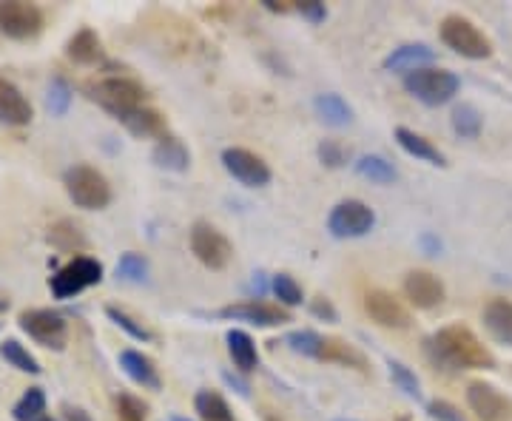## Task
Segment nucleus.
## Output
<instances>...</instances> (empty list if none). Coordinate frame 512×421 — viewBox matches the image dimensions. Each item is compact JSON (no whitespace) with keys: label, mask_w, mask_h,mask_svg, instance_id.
<instances>
[{"label":"nucleus","mask_w":512,"mask_h":421,"mask_svg":"<svg viewBox=\"0 0 512 421\" xmlns=\"http://www.w3.org/2000/svg\"><path fill=\"white\" fill-rule=\"evenodd\" d=\"M427 353L433 362L447 370H493L495 356L478 339L476 333L464 325H447L436 330L427 339Z\"/></svg>","instance_id":"obj_1"},{"label":"nucleus","mask_w":512,"mask_h":421,"mask_svg":"<svg viewBox=\"0 0 512 421\" xmlns=\"http://www.w3.org/2000/svg\"><path fill=\"white\" fill-rule=\"evenodd\" d=\"M63 185L69 200L83 208V211H103L111 202V185L103 171H97L92 165H72L63 174Z\"/></svg>","instance_id":"obj_2"},{"label":"nucleus","mask_w":512,"mask_h":421,"mask_svg":"<svg viewBox=\"0 0 512 421\" xmlns=\"http://www.w3.org/2000/svg\"><path fill=\"white\" fill-rule=\"evenodd\" d=\"M86 92L94 103H100L103 109L111 111L117 120H123L134 109H140L146 100V89L131 77H103L97 83H89Z\"/></svg>","instance_id":"obj_3"},{"label":"nucleus","mask_w":512,"mask_h":421,"mask_svg":"<svg viewBox=\"0 0 512 421\" xmlns=\"http://www.w3.org/2000/svg\"><path fill=\"white\" fill-rule=\"evenodd\" d=\"M404 89L410 97H416L419 103L430 106V109H439L444 103H450L461 89V80L458 74L439 69V66H427L419 72L407 74L404 77Z\"/></svg>","instance_id":"obj_4"},{"label":"nucleus","mask_w":512,"mask_h":421,"mask_svg":"<svg viewBox=\"0 0 512 421\" xmlns=\"http://www.w3.org/2000/svg\"><path fill=\"white\" fill-rule=\"evenodd\" d=\"M441 40L447 49L467 60H487L493 55V40L478 29L473 20L461 15H447L441 20Z\"/></svg>","instance_id":"obj_5"},{"label":"nucleus","mask_w":512,"mask_h":421,"mask_svg":"<svg viewBox=\"0 0 512 421\" xmlns=\"http://www.w3.org/2000/svg\"><path fill=\"white\" fill-rule=\"evenodd\" d=\"M376 214L362 200H342L328 214V231L336 239H362L373 231Z\"/></svg>","instance_id":"obj_6"},{"label":"nucleus","mask_w":512,"mask_h":421,"mask_svg":"<svg viewBox=\"0 0 512 421\" xmlns=\"http://www.w3.org/2000/svg\"><path fill=\"white\" fill-rule=\"evenodd\" d=\"M103 282V265L92 257H74L66 268H60L52 279L49 288L55 293V299H72L77 293H83L92 285Z\"/></svg>","instance_id":"obj_7"},{"label":"nucleus","mask_w":512,"mask_h":421,"mask_svg":"<svg viewBox=\"0 0 512 421\" xmlns=\"http://www.w3.org/2000/svg\"><path fill=\"white\" fill-rule=\"evenodd\" d=\"M188 242H191V254L200 259L205 268H211V271L228 268V262L234 259V245L228 242V237L222 231H217L208 222H197L191 228Z\"/></svg>","instance_id":"obj_8"},{"label":"nucleus","mask_w":512,"mask_h":421,"mask_svg":"<svg viewBox=\"0 0 512 421\" xmlns=\"http://www.w3.org/2000/svg\"><path fill=\"white\" fill-rule=\"evenodd\" d=\"M20 330L35 339L37 345L43 348H66V333H69V325L66 319L55 311H46V308H32V311L20 313Z\"/></svg>","instance_id":"obj_9"},{"label":"nucleus","mask_w":512,"mask_h":421,"mask_svg":"<svg viewBox=\"0 0 512 421\" xmlns=\"http://www.w3.org/2000/svg\"><path fill=\"white\" fill-rule=\"evenodd\" d=\"M43 12L26 0H6L0 3V32L12 40H32L43 32Z\"/></svg>","instance_id":"obj_10"},{"label":"nucleus","mask_w":512,"mask_h":421,"mask_svg":"<svg viewBox=\"0 0 512 421\" xmlns=\"http://www.w3.org/2000/svg\"><path fill=\"white\" fill-rule=\"evenodd\" d=\"M222 168L245 188H265L274 177L268 163L248 148H225L222 151Z\"/></svg>","instance_id":"obj_11"},{"label":"nucleus","mask_w":512,"mask_h":421,"mask_svg":"<svg viewBox=\"0 0 512 421\" xmlns=\"http://www.w3.org/2000/svg\"><path fill=\"white\" fill-rule=\"evenodd\" d=\"M365 313L379 325L387 330H407L410 328V311L404 308L402 302L393 296V293L382 291V288H373L365 293Z\"/></svg>","instance_id":"obj_12"},{"label":"nucleus","mask_w":512,"mask_h":421,"mask_svg":"<svg viewBox=\"0 0 512 421\" xmlns=\"http://www.w3.org/2000/svg\"><path fill=\"white\" fill-rule=\"evenodd\" d=\"M222 319H234V322H248L256 328H276L291 322V316L279 305H268V302H239V305H228L220 311Z\"/></svg>","instance_id":"obj_13"},{"label":"nucleus","mask_w":512,"mask_h":421,"mask_svg":"<svg viewBox=\"0 0 512 421\" xmlns=\"http://www.w3.org/2000/svg\"><path fill=\"white\" fill-rule=\"evenodd\" d=\"M404 296L410 299L413 308L433 311L444 302V282L430 271H410L404 276Z\"/></svg>","instance_id":"obj_14"},{"label":"nucleus","mask_w":512,"mask_h":421,"mask_svg":"<svg viewBox=\"0 0 512 421\" xmlns=\"http://www.w3.org/2000/svg\"><path fill=\"white\" fill-rule=\"evenodd\" d=\"M467 404L476 413L478 421H504L510 416V404L507 399L487 382H473L467 387Z\"/></svg>","instance_id":"obj_15"},{"label":"nucleus","mask_w":512,"mask_h":421,"mask_svg":"<svg viewBox=\"0 0 512 421\" xmlns=\"http://www.w3.org/2000/svg\"><path fill=\"white\" fill-rule=\"evenodd\" d=\"M32 103L18 86L0 77V123L3 126H29L32 123Z\"/></svg>","instance_id":"obj_16"},{"label":"nucleus","mask_w":512,"mask_h":421,"mask_svg":"<svg viewBox=\"0 0 512 421\" xmlns=\"http://www.w3.org/2000/svg\"><path fill=\"white\" fill-rule=\"evenodd\" d=\"M436 60V52L427 43H404L399 49H393L390 55L384 57V69L396 74H413L419 69H427Z\"/></svg>","instance_id":"obj_17"},{"label":"nucleus","mask_w":512,"mask_h":421,"mask_svg":"<svg viewBox=\"0 0 512 421\" xmlns=\"http://www.w3.org/2000/svg\"><path fill=\"white\" fill-rule=\"evenodd\" d=\"M120 367H123V373L134 385L146 387V390H160V385H163L157 367H154V362L148 359L143 350H120Z\"/></svg>","instance_id":"obj_18"},{"label":"nucleus","mask_w":512,"mask_h":421,"mask_svg":"<svg viewBox=\"0 0 512 421\" xmlns=\"http://www.w3.org/2000/svg\"><path fill=\"white\" fill-rule=\"evenodd\" d=\"M151 160H154L157 168H163V171L183 174V171H188V165H191V151L185 148V143L180 137L163 134V137L157 140L154 151H151Z\"/></svg>","instance_id":"obj_19"},{"label":"nucleus","mask_w":512,"mask_h":421,"mask_svg":"<svg viewBox=\"0 0 512 421\" xmlns=\"http://www.w3.org/2000/svg\"><path fill=\"white\" fill-rule=\"evenodd\" d=\"M313 111H316V117L325 126H330V129H345V126L353 123V106H350L342 94H316L313 97Z\"/></svg>","instance_id":"obj_20"},{"label":"nucleus","mask_w":512,"mask_h":421,"mask_svg":"<svg viewBox=\"0 0 512 421\" xmlns=\"http://www.w3.org/2000/svg\"><path fill=\"white\" fill-rule=\"evenodd\" d=\"M484 328L493 333L501 345L512 348V302L510 299H490L484 305Z\"/></svg>","instance_id":"obj_21"},{"label":"nucleus","mask_w":512,"mask_h":421,"mask_svg":"<svg viewBox=\"0 0 512 421\" xmlns=\"http://www.w3.org/2000/svg\"><path fill=\"white\" fill-rule=\"evenodd\" d=\"M396 143H399L410 157L421 160V163H430V165H436V168H444V165H447V157L441 154L439 148L433 146L427 137L416 134L413 129H404V126H399V129H396Z\"/></svg>","instance_id":"obj_22"},{"label":"nucleus","mask_w":512,"mask_h":421,"mask_svg":"<svg viewBox=\"0 0 512 421\" xmlns=\"http://www.w3.org/2000/svg\"><path fill=\"white\" fill-rule=\"evenodd\" d=\"M225 342H228V353H231L239 373H254L256 367H259V350H256V342L251 339V333L239 328L228 330Z\"/></svg>","instance_id":"obj_23"},{"label":"nucleus","mask_w":512,"mask_h":421,"mask_svg":"<svg viewBox=\"0 0 512 421\" xmlns=\"http://www.w3.org/2000/svg\"><path fill=\"white\" fill-rule=\"evenodd\" d=\"M120 123L126 126L128 134H134V137H140V140H148V137H157V140H160L165 134L163 114L154 109H146V106H140V109H134L131 114H126Z\"/></svg>","instance_id":"obj_24"},{"label":"nucleus","mask_w":512,"mask_h":421,"mask_svg":"<svg viewBox=\"0 0 512 421\" xmlns=\"http://www.w3.org/2000/svg\"><path fill=\"white\" fill-rule=\"evenodd\" d=\"M356 174L367 180V183H376V185H393L399 180V171H396V165L390 163L387 157L382 154H362L356 163Z\"/></svg>","instance_id":"obj_25"},{"label":"nucleus","mask_w":512,"mask_h":421,"mask_svg":"<svg viewBox=\"0 0 512 421\" xmlns=\"http://www.w3.org/2000/svg\"><path fill=\"white\" fill-rule=\"evenodd\" d=\"M66 55H69V60H74L77 66H94L97 60H103V43H100V37L94 35L92 29H80V32L69 40Z\"/></svg>","instance_id":"obj_26"},{"label":"nucleus","mask_w":512,"mask_h":421,"mask_svg":"<svg viewBox=\"0 0 512 421\" xmlns=\"http://www.w3.org/2000/svg\"><path fill=\"white\" fill-rule=\"evenodd\" d=\"M319 362H336V365H345V367H356V370H367L365 356L359 353V350L348 345V342H342V339H325V345H322V356H319Z\"/></svg>","instance_id":"obj_27"},{"label":"nucleus","mask_w":512,"mask_h":421,"mask_svg":"<svg viewBox=\"0 0 512 421\" xmlns=\"http://www.w3.org/2000/svg\"><path fill=\"white\" fill-rule=\"evenodd\" d=\"M194 410H197L200 421H234L228 402L214 390H200L194 396Z\"/></svg>","instance_id":"obj_28"},{"label":"nucleus","mask_w":512,"mask_h":421,"mask_svg":"<svg viewBox=\"0 0 512 421\" xmlns=\"http://www.w3.org/2000/svg\"><path fill=\"white\" fill-rule=\"evenodd\" d=\"M450 123H453V131L461 140H476L478 134H481V126H484V117H481V111L473 103H461V106L453 109Z\"/></svg>","instance_id":"obj_29"},{"label":"nucleus","mask_w":512,"mask_h":421,"mask_svg":"<svg viewBox=\"0 0 512 421\" xmlns=\"http://www.w3.org/2000/svg\"><path fill=\"white\" fill-rule=\"evenodd\" d=\"M0 359H3L9 367L20 370V373H32V376L40 373V362H37L29 350L20 345L18 339H6V342L0 345Z\"/></svg>","instance_id":"obj_30"},{"label":"nucleus","mask_w":512,"mask_h":421,"mask_svg":"<svg viewBox=\"0 0 512 421\" xmlns=\"http://www.w3.org/2000/svg\"><path fill=\"white\" fill-rule=\"evenodd\" d=\"M43 413H46V393H43V387H29L18 399V404L12 407V419L15 421H37L43 419Z\"/></svg>","instance_id":"obj_31"},{"label":"nucleus","mask_w":512,"mask_h":421,"mask_svg":"<svg viewBox=\"0 0 512 421\" xmlns=\"http://www.w3.org/2000/svg\"><path fill=\"white\" fill-rule=\"evenodd\" d=\"M285 345L299 353V356H308V359H319L322 356V345H325V336H319L316 330H291L285 336Z\"/></svg>","instance_id":"obj_32"},{"label":"nucleus","mask_w":512,"mask_h":421,"mask_svg":"<svg viewBox=\"0 0 512 421\" xmlns=\"http://www.w3.org/2000/svg\"><path fill=\"white\" fill-rule=\"evenodd\" d=\"M271 291L279 299V308H299L305 302V293L291 274H276L271 279Z\"/></svg>","instance_id":"obj_33"},{"label":"nucleus","mask_w":512,"mask_h":421,"mask_svg":"<svg viewBox=\"0 0 512 421\" xmlns=\"http://www.w3.org/2000/svg\"><path fill=\"white\" fill-rule=\"evenodd\" d=\"M72 100V86H69L63 77H55V80L49 83V89H46V109H49V114H52V117H63L66 111L72 109Z\"/></svg>","instance_id":"obj_34"},{"label":"nucleus","mask_w":512,"mask_h":421,"mask_svg":"<svg viewBox=\"0 0 512 421\" xmlns=\"http://www.w3.org/2000/svg\"><path fill=\"white\" fill-rule=\"evenodd\" d=\"M117 279L123 282H146L148 279V259L137 251H128L117 262Z\"/></svg>","instance_id":"obj_35"},{"label":"nucleus","mask_w":512,"mask_h":421,"mask_svg":"<svg viewBox=\"0 0 512 421\" xmlns=\"http://www.w3.org/2000/svg\"><path fill=\"white\" fill-rule=\"evenodd\" d=\"M106 316H109L111 322L117 325L120 330H126L131 339H137V342H151V330L143 328V322H137L131 313H126L123 308H117V305H109L106 308Z\"/></svg>","instance_id":"obj_36"},{"label":"nucleus","mask_w":512,"mask_h":421,"mask_svg":"<svg viewBox=\"0 0 512 421\" xmlns=\"http://www.w3.org/2000/svg\"><path fill=\"white\" fill-rule=\"evenodd\" d=\"M316 157L325 168H345L350 163V148L342 146L339 140H322L316 148Z\"/></svg>","instance_id":"obj_37"},{"label":"nucleus","mask_w":512,"mask_h":421,"mask_svg":"<svg viewBox=\"0 0 512 421\" xmlns=\"http://www.w3.org/2000/svg\"><path fill=\"white\" fill-rule=\"evenodd\" d=\"M390 379L396 382V387L402 390L404 396H410V399H421V385L419 379H416V373L410 370L402 362H390Z\"/></svg>","instance_id":"obj_38"},{"label":"nucleus","mask_w":512,"mask_h":421,"mask_svg":"<svg viewBox=\"0 0 512 421\" xmlns=\"http://www.w3.org/2000/svg\"><path fill=\"white\" fill-rule=\"evenodd\" d=\"M52 242H55L60 251H74V248H83L86 239L80 237V228L72 222H57L52 228Z\"/></svg>","instance_id":"obj_39"},{"label":"nucleus","mask_w":512,"mask_h":421,"mask_svg":"<svg viewBox=\"0 0 512 421\" xmlns=\"http://www.w3.org/2000/svg\"><path fill=\"white\" fill-rule=\"evenodd\" d=\"M117 413H120V419L123 421H146L148 416V407L137 396H117Z\"/></svg>","instance_id":"obj_40"},{"label":"nucleus","mask_w":512,"mask_h":421,"mask_svg":"<svg viewBox=\"0 0 512 421\" xmlns=\"http://www.w3.org/2000/svg\"><path fill=\"white\" fill-rule=\"evenodd\" d=\"M427 416L433 421H467L461 416V410H458L456 404L444 402V399H433V402L427 404Z\"/></svg>","instance_id":"obj_41"},{"label":"nucleus","mask_w":512,"mask_h":421,"mask_svg":"<svg viewBox=\"0 0 512 421\" xmlns=\"http://www.w3.org/2000/svg\"><path fill=\"white\" fill-rule=\"evenodd\" d=\"M296 12L305 20H311L313 26H316V23H325V18H328V6H325V3H299Z\"/></svg>","instance_id":"obj_42"},{"label":"nucleus","mask_w":512,"mask_h":421,"mask_svg":"<svg viewBox=\"0 0 512 421\" xmlns=\"http://www.w3.org/2000/svg\"><path fill=\"white\" fill-rule=\"evenodd\" d=\"M311 313L313 316H319V319H325V322H339V313H336V308L330 305V299H325V296L313 299Z\"/></svg>","instance_id":"obj_43"},{"label":"nucleus","mask_w":512,"mask_h":421,"mask_svg":"<svg viewBox=\"0 0 512 421\" xmlns=\"http://www.w3.org/2000/svg\"><path fill=\"white\" fill-rule=\"evenodd\" d=\"M421 242V248L427 251V257H439V251H441V242L433 234H424V237L419 239Z\"/></svg>","instance_id":"obj_44"},{"label":"nucleus","mask_w":512,"mask_h":421,"mask_svg":"<svg viewBox=\"0 0 512 421\" xmlns=\"http://www.w3.org/2000/svg\"><path fill=\"white\" fill-rule=\"evenodd\" d=\"M63 416H66V421H94L83 407H66V410H63Z\"/></svg>","instance_id":"obj_45"},{"label":"nucleus","mask_w":512,"mask_h":421,"mask_svg":"<svg viewBox=\"0 0 512 421\" xmlns=\"http://www.w3.org/2000/svg\"><path fill=\"white\" fill-rule=\"evenodd\" d=\"M225 382H228V385H234V387H237V393H239V396H248V385H245V382H239V379H234V376H231V373H225Z\"/></svg>","instance_id":"obj_46"},{"label":"nucleus","mask_w":512,"mask_h":421,"mask_svg":"<svg viewBox=\"0 0 512 421\" xmlns=\"http://www.w3.org/2000/svg\"><path fill=\"white\" fill-rule=\"evenodd\" d=\"M3 311H9V299L6 296H0V313Z\"/></svg>","instance_id":"obj_47"},{"label":"nucleus","mask_w":512,"mask_h":421,"mask_svg":"<svg viewBox=\"0 0 512 421\" xmlns=\"http://www.w3.org/2000/svg\"><path fill=\"white\" fill-rule=\"evenodd\" d=\"M171 421H191V419H183V416H171Z\"/></svg>","instance_id":"obj_48"},{"label":"nucleus","mask_w":512,"mask_h":421,"mask_svg":"<svg viewBox=\"0 0 512 421\" xmlns=\"http://www.w3.org/2000/svg\"><path fill=\"white\" fill-rule=\"evenodd\" d=\"M37 421H57V419H52V416H43V419H37Z\"/></svg>","instance_id":"obj_49"},{"label":"nucleus","mask_w":512,"mask_h":421,"mask_svg":"<svg viewBox=\"0 0 512 421\" xmlns=\"http://www.w3.org/2000/svg\"><path fill=\"white\" fill-rule=\"evenodd\" d=\"M336 421H350V419H336Z\"/></svg>","instance_id":"obj_50"}]
</instances>
